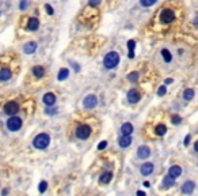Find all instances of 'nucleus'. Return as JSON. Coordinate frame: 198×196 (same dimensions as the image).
<instances>
[{
    "instance_id": "f257e3e1",
    "label": "nucleus",
    "mask_w": 198,
    "mask_h": 196,
    "mask_svg": "<svg viewBox=\"0 0 198 196\" xmlns=\"http://www.w3.org/2000/svg\"><path fill=\"white\" fill-rule=\"evenodd\" d=\"M119 63V55L117 52H109L107 55L105 56V59H103V64H105V67L107 69H113L118 65Z\"/></svg>"
},
{
    "instance_id": "f03ea898",
    "label": "nucleus",
    "mask_w": 198,
    "mask_h": 196,
    "mask_svg": "<svg viewBox=\"0 0 198 196\" xmlns=\"http://www.w3.org/2000/svg\"><path fill=\"white\" fill-rule=\"evenodd\" d=\"M49 143H50V136L48 133H38L33 140V146L38 150H44L49 146Z\"/></svg>"
},
{
    "instance_id": "7ed1b4c3",
    "label": "nucleus",
    "mask_w": 198,
    "mask_h": 196,
    "mask_svg": "<svg viewBox=\"0 0 198 196\" xmlns=\"http://www.w3.org/2000/svg\"><path fill=\"white\" fill-rule=\"evenodd\" d=\"M90 135H91V127L87 125V124L79 125V127L76 128V138L81 139V140H84V139H88Z\"/></svg>"
},
{
    "instance_id": "20e7f679",
    "label": "nucleus",
    "mask_w": 198,
    "mask_h": 196,
    "mask_svg": "<svg viewBox=\"0 0 198 196\" xmlns=\"http://www.w3.org/2000/svg\"><path fill=\"white\" fill-rule=\"evenodd\" d=\"M20 127H22V120H20L19 117L12 116V117H10L7 120V128L10 129V131H12V132H15V131L20 129Z\"/></svg>"
},
{
    "instance_id": "39448f33",
    "label": "nucleus",
    "mask_w": 198,
    "mask_h": 196,
    "mask_svg": "<svg viewBox=\"0 0 198 196\" xmlns=\"http://www.w3.org/2000/svg\"><path fill=\"white\" fill-rule=\"evenodd\" d=\"M174 19H175V14L172 10H168L167 8V10H163L162 14H160V20L163 23H171V22H174Z\"/></svg>"
},
{
    "instance_id": "423d86ee",
    "label": "nucleus",
    "mask_w": 198,
    "mask_h": 196,
    "mask_svg": "<svg viewBox=\"0 0 198 196\" xmlns=\"http://www.w3.org/2000/svg\"><path fill=\"white\" fill-rule=\"evenodd\" d=\"M18 110H19V105L14 101L7 102V104L4 105V113L8 114V116H14V114L18 113Z\"/></svg>"
},
{
    "instance_id": "0eeeda50",
    "label": "nucleus",
    "mask_w": 198,
    "mask_h": 196,
    "mask_svg": "<svg viewBox=\"0 0 198 196\" xmlns=\"http://www.w3.org/2000/svg\"><path fill=\"white\" fill-rule=\"evenodd\" d=\"M83 105H84V108H87V109L95 108V106L98 105L96 95H94V94H90V95H87V97L84 98V101H83Z\"/></svg>"
},
{
    "instance_id": "6e6552de",
    "label": "nucleus",
    "mask_w": 198,
    "mask_h": 196,
    "mask_svg": "<svg viewBox=\"0 0 198 196\" xmlns=\"http://www.w3.org/2000/svg\"><path fill=\"white\" fill-rule=\"evenodd\" d=\"M180 174H182V167L178 166V165H174V166H171L170 169H168L167 177H170V178H172V180H175V178H178Z\"/></svg>"
},
{
    "instance_id": "1a4fd4ad",
    "label": "nucleus",
    "mask_w": 198,
    "mask_h": 196,
    "mask_svg": "<svg viewBox=\"0 0 198 196\" xmlns=\"http://www.w3.org/2000/svg\"><path fill=\"white\" fill-rule=\"evenodd\" d=\"M140 98H141V95H140V93L137 90H134V89L129 90V93H128V101H129L130 104H137L140 101Z\"/></svg>"
},
{
    "instance_id": "9d476101",
    "label": "nucleus",
    "mask_w": 198,
    "mask_h": 196,
    "mask_svg": "<svg viewBox=\"0 0 198 196\" xmlns=\"http://www.w3.org/2000/svg\"><path fill=\"white\" fill-rule=\"evenodd\" d=\"M140 172H141L143 176H149L152 172H154V163H152V162L143 163L141 167H140Z\"/></svg>"
},
{
    "instance_id": "9b49d317",
    "label": "nucleus",
    "mask_w": 198,
    "mask_h": 196,
    "mask_svg": "<svg viewBox=\"0 0 198 196\" xmlns=\"http://www.w3.org/2000/svg\"><path fill=\"white\" fill-rule=\"evenodd\" d=\"M149 155H151L149 147H147V146H140L138 149H137V157H138V158L145 159V158L149 157Z\"/></svg>"
},
{
    "instance_id": "f8f14e48",
    "label": "nucleus",
    "mask_w": 198,
    "mask_h": 196,
    "mask_svg": "<svg viewBox=\"0 0 198 196\" xmlns=\"http://www.w3.org/2000/svg\"><path fill=\"white\" fill-rule=\"evenodd\" d=\"M42 101H44V104H45V105L52 106V105H55V104H56V95H55L53 93H46V94L44 95Z\"/></svg>"
},
{
    "instance_id": "ddd939ff",
    "label": "nucleus",
    "mask_w": 198,
    "mask_h": 196,
    "mask_svg": "<svg viewBox=\"0 0 198 196\" xmlns=\"http://www.w3.org/2000/svg\"><path fill=\"white\" fill-rule=\"evenodd\" d=\"M121 132H122V136H130V135L133 133V125H132L130 122H125V124H122Z\"/></svg>"
},
{
    "instance_id": "4468645a",
    "label": "nucleus",
    "mask_w": 198,
    "mask_h": 196,
    "mask_svg": "<svg viewBox=\"0 0 198 196\" xmlns=\"http://www.w3.org/2000/svg\"><path fill=\"white\" fill-rule=\"evenodd\" d=\"M194 188H195V182L194 181H186L182 185V192H183V193H186V195H189V193H191V192L194 191Z\"/></svg>"
},
{
    "instance_id": "2eb2a0df",
    "label": "nucleus",
    "mask_w": 198,
    "mask_h": 196,
    "mask_svg": "<svg viewBox=\"0 0 198 196\" xmlns=\"http://www.w3.org/2000/svg\"><path fill=\"white\" fill-rule=\"evenodd\" d=\"M35 49H37V42H27L26 45H24V48H23V51L24 53H27V55H31V53H34L35 52Z\"/></svg>"
},
{
    "instance_id": "dca6fc26",
    "label": "nucleus",
    "mask_w": 198,
    "mask_h": 196,
    "mask_svg": "<svg viewBox=\"0 0 198 196\" xmlns=\"http://www.w3.org/2000/svg\"><path fill=\"white\" fill-rule=\"evenodd\" d=\"M130 143H132V138L130 136H122V138H119V140H118V144H119V147H122V149L129 147Z\"/></svg>"
},
{
    "instance_id": "f3484780",
    "label": "nucleus",
    "mask_w": 198,
    "mask_h": 196,
    "mask_svg": "<svg viewBox=\"0 0 198 196\" xmlns=\"http://www.w3.org/2000/svg\"><path fill=\"white\" fill-rule=\"evenodd\" d=\"M39 27V20L37 18H30L29 19V23H27V29L29 30H37V29Z\"/></svg>"
},
{
    "instance_id": "a211bd4d",
    "label": "nucleus",
    "mask_w": 198,
    "mask_h": 196,
    "mask_svg": "<svg viewBox=\"0 0 198 196\" xmlns=\"http://www.w3.org/2000/svg\"><path fill=\"white\" fill-rule=\"evenodd\" d=\"M111 178H113V173H111V172H105V173L101 176V178H99V182L101 184H109L111 181Z\"/></svg>"
},
{
    "instance_id": "6ab92c4d",
    "label": "nucleus",
    "mask_w": 198,
    "mask_h": 196,
    "mask_svg": "<svg viewBox=\"0 0 198 196\" xmlns=\"http://www.w3.org/2000/svg\"><path fill=\"white\" fill-rule=\"evenodd\" d=\"M11 75H12V74H11L10 69H8V68H3L2 71H0V80H2V82H6V80L10 79Z\"/></svg>"
},
{
    "instance_id": "aec40b11",
    "label": "nucleus",
    "mask_w": 198,
    "mask_h": 196,
    "mask_svg": "<svg viewBox=\"0 0 198 196\" xmlns=\"http://www.w3.org/2000/svg\"><path fill=\"white\" fill-rule=\"evenodd\" d=\"M33 74H34V76H37V78H42L44 74H45V69L41 67V65H35V67L33 68Z\"/></svg>"
},
{
    "instance_id": "412c9836",
    "label": "nucleus",
    "mask_w": 198,
    "mask_h": 196,
    "mask_svg": "<svg viewBox=\"0 0 198 196\" xmlns=\"http://www.w3.org/2000/svg\"><path fill=\"white\" fill-rule=\"evenodd\" d=\"M68 76H69V71H68V69L67 68H61L60 72H59V75H57V79H59V80H65Z\"/></svg>"
},
{
    "instance_id": "4be33fe9",
    "label": "nucleus",
    "mask_w": 198,
    "mask_h": 196,
    "mask_svg": "<svg viewBox=\"0 0 198 196\" xmlns=\"http://www.w3.org/2000/svg\"><path fill=\"white\" fill-rule=\"evenodd\" d=\"M183 98L186 101L193 100V98H194V90H193V89H186L183 91Z\"/></svg>"
},
{
    "instance_id": "5701e85b",
    "label": "nucleus",
    "mask_w": 198,
    "mask_h": 196,
    "mask_svg": "<svg viewBox=\"0 0 198 196\" xmlns=\"http://www.w3.org/2000/svg\"><path fill=\"white\" fill-rule=\"evenodd\" d=\"M155 132H156V135H159V136H163V135L167 132V127L164 125V124H159V125H156Z\"/></svg>"
},
{
    "instance_id": "b1692460",
    "label": "nucleus",
    "mask_w": 198,
    "mask_h": 196,
    "mask_svg": "<svg viewBox=\"0 0 198 196\" xmlns=\"http://www.w3.org/2000/svg\"><path fill=\"white\" fill-rule=\"evenodd\" d=\"M162 55H163L164 61H167V63H170V61L172 60L171 53H170V51H167V49H163V51H162Z\"/></svg>"
},
{
    "instance_id": "393cba45",
    "label": "nucleus",
    "mask_w": 198,
    "mask_h": 196,
    "mask_svg": "<svg viewBox=\"0 0 198 196\" xmlns=\"http://www.w3.org/2000/svg\"><path fill=\"white\" fill-rule=\"evenodd\" d=\"M162 185H163V187H166V188H170V187L174 185V180L170 178V177H164V178H163Z\"/></svg>"
},
{
    "instance_id": "a878e982",
    "label": "nucleus",
    "mask_w": 198,
    "mask_h": 196,
    "mask_svg": "<svg viewBox=\"0 0 198 196\" xmlns=\"http://www.w3.org/2000/svg\"><path fill=\"white\" fill-rule=\"evenodd\" d=\"M138 79V74L137 72H130L129 75H128V80L129 82H136Z\"/></svg>"
},
{
    "instance_id": "bb28decb",
    "label": "nucleus",
    "mask_w": 198,
    "mask_h": 196,
    "mask_svg": "<svg viewBox=\"0 0 198 196\" xmlns=\"http://www.w3.org/2000/svg\"><path fill=\"white\" fill-rule=\"evenodd\" d=\"M141 6L144 7H149V6H154V4L156 3V0H141Z\"/></svg>"
},
{
    "instance_id": "cd10ccee",
    "label": "nucleus",
    "mask_w": 198,
    "mask_h": 196,
    "mask_svg": "<svg viewBox=\"0 0 198 196\" xmlns=\"http://www.w3.org/2000/svg\"><path fill=\"white\" fill-rule=\"evenodd\" d=\"M46 188H48V182H46V181H41V182H39L38 189H39L41 193H44V192L46 191Z\"/></svg>"
},
{
    "instance_id": "c85d7f7f",
    "label": "nucleus",
    "mask_w": 198,
    "mask_h": 196,
    "mask_svg": "<svg viewBox=\"0 0 198 196\" xmlns=\"http://www.w3.org/2000/svg\"><path fill=\"white\" fill-rule=\"evenodd\" d=\"M166 91H167V87H166V86H160L159 90H158V95L163 97L164 94H166Z\"/></svg>"
},
{
    "instance_id": "c756f323",
    "label": "nucleus",
    "mask_w": 198,
    "mask_h": 196,
    "mask_svg": "<svg viewBox=\"0 0 198 196\" xmlns=\"http://www.w3.org/2000/svg\"><path fill=\"white\" fill-rule=\"evenodd\" d=\"M134 46H136V42H134L133 40H129V41H128V48H129V52H133Z\"/></svg>"
},
{
    "instance_id": "7c9ffc66",
    "label": "nucleus",
    "mask_w": 198,
    "mask_h": 196,
    "mask_svg": "<svg viewBox=\"0 0 198 196\" xmlns=\"http://www.w3.org/2000/svg\"><path fill=\"white\" fill-rule=\"evenodd\" d=\"M45 8H46V12H48L49 15H53V12H55V11H53L52 6H49V4H46V6H45Z\"/></svg>"
},
{
    "instance_id": "2f4dec72",
    "label": "nucleus",
    "mask_w": 198,
    "mask_h": 196,
    "mask_svg": "<svg viewBox=\"0 0 198 196\" xmlns=\"http://www.w3.org/2000/svg\"><path fill=\"white\" fill-rule=\"evenodd\" d=\"M179 122H180L179 116H172V124H179Z\"/></svg>"
},
{
    "instance_id": "473e14b6",
    "label": "nucleus",
    "mask_w": 198,
    "mask_h": 196,
    "mask_svg": "<svg viewBox=\"0 0 198 196\" xmlns=\"http://www.w3.org/2000/svg\"><path fill=\"white\" fill-rule=\"evenodd\" d=\"M106 146H107V142H102V143H99V144H98V150H103V149H106Z\"/></svg>"
},
{
    "instance_id": "72a5a7b5",
    "label": "nucleus",
    "mask_w": 198,
    "mask_h": 196,
    "mask_svg": "<svg viewBox=\"0 0 198 196\" xmlns=\"http://www.w3.org/2000/svg\"><path fill=\"white\" fill-rule=\"evenodd\" d=\"M190 139H191V136H190V135H187V136L185 138V142H183V144H185V146H189V143H190Z\"/></svg>"
},
{
    "instance_id": "f704fd0d",
    "label": "nucleus",
    "mask_w": 198,
    "mask_h": 196,
    "mask_svg": "<svg viewBox=\"0 0 198 196\" xmlns=\"http://www.w3.org/2000/svg\"><path fill=\"white\" fill-rule=\"evenodd\" d=\"M56 112H57V110H56L55 108H52V109H46V113H48V114H55Z\"/></svg>"
},
{
    "instance_id": "c9c22d12",
    "label": "nucleus",
    "mask_w": 198,
    "mask_h": 196,
    "mask_svg": "<svg viewBox=\"0 0 198 196\" xmlns=\"http://www.w3.org/2000/svg\"><path fill=\"white\" fill-rule=\"evenodd\" d=\"M26 6H27V3H26V2H22V3H20V6H19V7L23 10V8H26Z\"/></svg>"
},
{
    "instance_id": "e433bc0d",
    "label": "nucleus",
    "mask_w": 198,
    "mask_h": 196,
    "mask_svg": "<svg viewBox=\"0 0 198 196\" xmlns=\"http://www.w3.org/2000/svg\"><path fill=\"white\" fill-rule=\"evenodd\" d=\"M137 196H147V195H145V192H143V191H137Z\"/></svg>"
},
{
    "instance_id": "4c0bfd02",
    "label": "nucleus",
    "mask_w": 198,
    "mask_h": 196,
    "mask_svg": "<svg viewBox=\"0 0 198 196\" xmlns=\"http://www.w3.org/2000/svg\"><path fill=\"white\" fill-rule=\"evenodd\" d=\"M101 2H90V6H98Z\"/></svg>"
},
{
    "instance_id": "58836bf2",
    "label": "nucleus",
    "mask_w": 198,
    "mask_h": 196,
    "mask_svg": "<svg viewBox=\"0 0 198 196\" xmlns=\"http://www.w3.org/2000/svg\"><path fill=\"white\" fill-rule=\"evenodd\" d=\"M164 83H166V84H171L172 83V79H166V80H164Z\"/></svg>"
},
{
    "instance_id": "ea45409f",
    "label": "nucleus",
    "mask_w": 198,
    "mask_h": 196,
    "mask_svg": "<svg viewBox=\"0 0 198 196\" xmlns=\"http://www.w3.org/2000/svg\"><path fill=\"white\" fill-rule=\"evenodd\" d=\"M128 56H129V59H133V57H134V52H129V55H128Z\"/></svg>"
},
{
    "instance_id": "a19ab883",
    "label": "nucleus",
    "mask_w": 198,
    "mask_h": 196,
    "mask_svg": "<svg viewBox=\"0 0 198 196\" xmlns=\"http://www.w3.org/2000/svg\"><path fill=\"white\" fill-rule=\"evenodd\" d=\"M143 185H144V187H145V188H148V187H151V184H149V182H148V181H145V182H144V184H143Z\"/></svg>"
},
{
    "instance_id": "79ce46f5",
    "label": "nucleus",
    "mask_w": 198,
    "mask_h": 196,
    "mask_svg": "<svg viewBox=\"0 0 198 196\" xmlns=\"http://www.w3.org/2000/svg\"><path fill=\"white\" fill-rule=\"evenodd\" d=\"M194 150L197 151V153H198V140L195 142V144H194Z\"/></svg>"
},
{
    "instance_id": "37998d69",
    "label": "nucleus",
    "mask_w": 198,
    "mask_h": 196,
    "mask_svg": "<svg viewBox=\"0 0 198 196\" xmlns=\"http://www.w3.org/2000/svg\"><path fill=\"white\" fill-rule=\"evenodd\" d=\"M73 68H75V71H79V67H77V64L73 63Z\"/></svg>"
},
{
    "instance_id": "c03bdc74",
    "label": "nucleus",
    "mask_w": 198,
    "mask_h": 196,
    "mask_svg": "<svg viewBox=\"0 0 198 196\" xmlns=\"http://www.w3.org/2000/svg\"><path fill=\"white\" fill-rule=\"evenodd\" d=\"M194 22H195V24L198 26V18H195V20H194Z\"/></svg>"
}]
</instances>
